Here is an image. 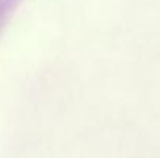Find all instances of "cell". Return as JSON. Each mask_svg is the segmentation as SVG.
<instances>
[]
</instances>
